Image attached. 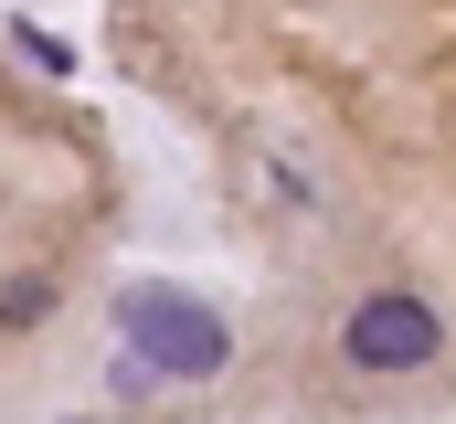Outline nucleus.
<instances>
[{"mask_svg":"<svg viewBox=\"0 0 456 424\" xmlns=\"http://www.w3.org/2000/svg\"><path fill=\"white\" fill-rule=\"evenodd\" d=\"M117 329H127V361L138 371H170V382H202V371H224V318L202 308V298H181V287H127L117 298Z\"/></svg>","mask_w":456,"mask_h":424,"instance_id":"nucleus-1","label":"nucleus"},{"mask_svg":"<svg viewBox=\"0 0 456 424\" xmlns=\"http://www.w3.org/2000/svg\"><path fill=\"white\" fill-rule=\"evenodd\" d=\"M436 350H446V318H436V298H414V287H382V298H361L340 318V361L350 371H425Z\"/></svg>","mask_w":456,"mask_h":424,"instance_id":"nucleus-2","label":"nucleus"},{"mask_svg":"<svg viewBox=\"0 0 456 424\" xmlns=\"http://www.w3.org/2000/svg\"><path fill=\"white\" fill-rule=\"evenodd\" d=\"M43 308H53L43 287H0V329H21V318H43Z\"/></svg>","mask_w":456,"mask_h":424,"instance_id":"nucleus-3","label":"nucleus"}]
</instances>
